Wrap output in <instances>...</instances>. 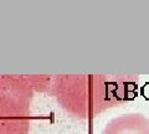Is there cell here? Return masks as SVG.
<instances>
[{
    "mask_svg": "<svg viewBox=\"0 0 149 134\" xmlns=\"http://www.w3.org/2000/svg\"><path fill=\"white\" fill-rule=\"evenodd\" d=\"M67 86V106L81 115H93L122 104L130 98L136 81L130 76H71Z\"/></svg>",
    "mask_w": 149,
    "mask_h": 134,
    "instance_id": "1",
    "label": "cell"
},
{
    "mask_svg": "<svg viewBox=\"0 0 149 134\" xmlns=\"http://www.w3.org/2000/svg\"><path fill=\"white\" fill-rule=\"evenodd\" d=\"M103 134H149V118L141 113L122 115L107 124Z\"/></svg>",
    "mask_w": 149,
    "mask_h": 134,
    "instance_id": "2",
    "label": "cell"
}]
</instances>
